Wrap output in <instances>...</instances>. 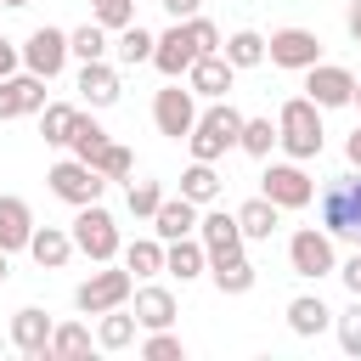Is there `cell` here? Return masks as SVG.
<instances>
[{
    "instance_id": "18",
    "label": "cell",
    "mask_w": 361,
    "mask_h": 361,
    "mask_svg": "<svg viewBox=\"0 0 361 361\" xmlns=\"http://www.w3.org/2000/svg\"><path fill=\"white\" fill-rule=\"evenodd\" d=\"M73 254H79V248H73V231H68V226H34V237H28V259H34L39 271H62Z\"/></svg>"
},
{
    "instance_id": "16",
    "label": "cell",
    "mask_w": 361,
    "mask_h": 361,
    "mask_svg": "<svg viewBox=\"0 0 361 361\" xmlns=\"http://www.w3.org/2000/svg\"><path fill=\"white\" fill-rule=\"evenodd\" d=\"M51 333H56V322H51L39 305H23V310L11 316V350H17V355H45V350H51Z\"/></svg>"
},
{
    "instance_id": "17",
    "label": "cell",
    "mask_w": 361,
    "mask_h": 361,
    "mask_svg": "<svg viewBox=\"0 0 361 361\" xmlns=\"http://www.w3.org/2000/svg\"><path fill=\"white\" fill-rule=\"evenodd\" d=\"M231 79H237V68L226 62V51H209V56H197V62L186 68V85H192L203 102H220V96L231 90Z\"/></svg>"
},
{
    "instance_id": "25",
    "label": "cell",
    "mask_w": 361,
    "mask_h": 361,
    "mask_svg": "<svg viewBox=\"0 0 361 361\" xmlns=\"http://www.w3.org/2000/svg\"><path fill=\"white\" fill-rule=\"evenodd\" d=\"M135 333H141V322H135V310H124V305L96 316V344H102V350H130Z\"/></svg>"
},
{
    "instance_id": "36",
    "label": "cell",
    "mask_w": 361,
    "mask_h": 361,
    "mask_svg": "<svg viewBox=\"0 0 361 361\" xmlns=\"http://www.w3.org/2000/svg\"><path fill=\"white\" fill-rule=\"evenodd\" d=\"M248 158H271V147H276V124L271 118H243V141H237Z\"/></svg>"
},
{
    "instance_id": "15",
    "label": "cell",
    "mask_w": 361,
    "mask_h": 361,
    "mask_svg": "<svg viewBox=\"0 0 361 361\" xmlns=\"http://www.w3.org/2000/svg\"><path fill=\"white\" fill-rule=\"evenodd\" d=\"M45 85L39 73H6L0 79V118H28V113H45Z\"/></svg>"
},
{
    "instance_id": "7",
    "label": "cell",
    "mask_w": 361,
    "mask_h": 361,
    "mask_svg": "<svg viewBox=\"0 0 361 361\" xmlns=\"http://www.w3.org/2000/svg\"><path fill=\"white\" fill-rule=\"evenodd\" d=\"M152 124H158V135L186 141V135H192V124H197V90H192V85H180V79H169V85L152 96Z\"/></svg>"
},
{
    "instance_id": "10",
    "label": "cell",
    "mask_w": 361,
    "mask_h": 361,
    "mask_svg": "<svg viewBox=\"0 0 361 361\" xmlns=\"http://www.w3.org/2000/svg\"><path fill=\"white\" fill-rule=\"evenodd\" d=\"M259 192H265L276 209H310L316 180L305 175V164H299V158H288V164H271V169L259 175Z\"/></svg>"
},
{
    "instance_id": "19",
    "label": "cell",
    "mask_w": 361,
    "mask_h": 361,
    "mask_svg": "<svg viewBox=\"0 0 361 361\" xmlns=\"http://www.w3.org/2000/svg\"><path fill=\"white\" fill-rule=\"evenodd\" d=\"M28 237H34V209L17 197V192H0V248L6 254H28Z\"/></svg>"
},
{
    "instance_id": "34",
    "label": "cell",
    "mask_w": 361,
    "mask_h": 361,
    "mask_svg": "<svg viewBox=\"0 0 361 361\" xmlns=\"http://www.w3.org/2000/svg\"><path fill=\"white\" fill-rule=\"evenodd\" d=\"M124 265H130L135 276H158V271H164V237H135V243L124 248Z\"/></svg>"
},
{
    "instance_id": "33",
    "label": "cell",
    "mask_w": 361,
    "mask_h": 361,
    "mask_svg": "<svg viewBox=\"0 0 361 361\" xmlns=\"http://www.w3.org/2000/svg\"><path fill=\"white\" fill-rule=\"evenodd\" d=\"M107 147V130L96 124V107L90 113H79V124H73V141H68V152L73 158H85V164H96V152Z\"/></svg>"
},
{
    "instance_id": "1",
    "label": "cell",
    "mask_w": 361,
    "mask_h": 361,
    "mask_svg": "<svg viewBox=\"0 0 361 361\" xmlns=\"http://www.w3.org/2000/svg\"><path fill=\"white\" fill-rule=\"evenodd\" d=\"M276 147H282L288 158H299V164L322 158L327 130H322V107H316L310 96H288V102L276 107Z\"/></svg>"
},
{
    "instance_id": "48",
    "label": "cell",
    "mask_w": 361,
    "mask_h": 361,
    "mask_svg": "<svg viewBox=\"0 0 361 361\" xmlns=\"http://www.w3.org/2000/svg\"><path fill=\"white\" fill-rule=\"evenodd\" d=\"M0 6H11V11H17V6H34V0H0Z\"/></svg>"
},
{
    "instance_id": "46",
    "label": "cell",
    "mask_w": 361,
    "mask_h": 361,
    "mask_svg": "<svg viewBox=\"0 0 361 361\" xmlns=\"http://www.w3.org/2000/svg\"><path fill=\"white\" fill-rule=\"evenodd\" d=\"M344 28H350V39L361 45V0H350V11H344Z\"/></svg>"
},
{
    "instance_id": "50",
    "label": "cell",
    "mask_w": 361,
    "mask_h": 361,
    "mask_svg": "<svg viewBox=\"0 0 361 361\" xmlns=\"http://www.w3.org/2000/svg\"><path fill=\"white\" fill-rule=\"evenodd\" d=\"M350 107H361V79H355V102H350Z\"/></svg>"
},
{
    "instance_id": "20",
    "label": "cell",
    "mask_w": 361,
    "mask_h": 361,
    "mask_svg": "<svg viewBox=\"0 0 361 361\" xmlns=\"http://www.w3.org/2000/svg\"><path fill=\"white\" fill-rule=\"evenodd\" d=\"M164 271H169V276H180V282H197V276L209 271V248H203V237L192 231V237L164 243Z\"/></svg>"
},
{
    "instance_id": "41",
    "label": "cell",
    "mask_w": 361,
    "mask_h": 361,
    "mask_svg": "<svg viewBox=\"0 0 361 361\" xmlns=\"http://www.w3.org/2000/svg\"><path fill=\"white\" fill-rule=\"evenodd\" d=\"M90 11H96V23H102L107 34H118V28L135 23V0H102V6H90Z\"/></svg>"
},
{
    "instance_id": "22",
    "label": "cell",
    "mask_w": 361,
    "mask_h": 361,
    "mask_svg": "<svg viewBox=\"0 0 361 361\" xmlns=\"http://www.w3.org/2000/svg\"><path fill=\"white\" fill-rule=\"evenodd\" d=\"M79 96H85V107H113L118 102V68H107V56L79 62Z\"/></svg>"
},
{
    "instance_id": "2",
    "label": "cell",
    "mask_w": 361,
    "mask_h": 361,
    "mask_svg": "<svg viewBox=\"0 0 361 361\" xmlns=\"http://www.w3.org/2000/svg\"><path fill=\"white\" fill-rule=\"evenodd\" d=\"M316 220H322V231H333V243H355L361 248V169L355 164H350V175L322 186Z\"/></svg>"
},
{
    "instance_id": "3",
    "label": "cell",
    "mask_w": 361,
    "mask_h": 361,
    "mask_svg": "<svg viewBox=\"0 0 361 361\" xmlns=\"http://www.w3.org/2000/svg\"><path fill=\"white\" fill-rule=\"evenodd\" d=\"M243 141V113L220 96V102H209L203 113H197V124H192V135H186V147H192V158H203V164H214V158H226L231 147Z\"/></svg>"
},
{
    "instance_id": "4",
    "label": "cell",
    "mask_w": 361,
    "mask_h": 361,
    "mask_svg": "<svg viewBox=\"0 0 361 361\" xmlns=\"http://www.w3.org/2000/svg\"><path fill=\"white\" fill-rule=\"evenodd\" d=\"M73 248L85 254V259H96V265H107V259H118L124 254V237H118V220H113V209H102V197L96 203H85V209H73Z\"/></svg>"
},
{
    "instance_id": "11",
    "label": "cell",
    "mask_w": 361,
    "mask_h": 361,
    "mask_svg": "<svg viewBox=\"0 0 361 361\" xmlns=\"http://www.w3.org/2000/svg\"><path fill=\"white\" fill-rule=\"evenodd\" d=\"M265 56H271V68L305 73V68H316V62H322V39H316L310 28H276V34L265 39Z\"/></svg>"
},
{
    "instance_id": "47",
    "label": "cell",
    "mask_w": 361,
    "mask_h": 361,
    "mask_svg": "<svg viewBox=\"0 0 361 361\" xmlns=\"http://www.w3.org/2000/svg\"><path fill=\"white\" fill-rule=\"evenodd\" d=\"M344 158H350V164H355V169H361V124H355V130H350V141H344Z\"/></svg>"
},
{
    "instance_id": "21",
    "label": "cell",
    "mask_w": 361,
    "mask_h": 361,
    "mask_svg": "<svg viewBox=\"0 0 361 361\" xmlns=\"http://www.w3.org/2000/svg\"><path fill=\"white\" fill-rule=\"evenodd\" d=\"M197 203L192 197H164L158 203V214H152V237H164V243H175V237H192L197 231Z\"/></svg>"
},
{
    "instance_id": "32",
    "label": "cell",
    "mask_w": 361,
    "mask_h": 361,
    "mask_svg": "<svg viewBox=\"0 0 361 361\" xmlns=\"http://www.w3.org/2000/svg\"><path fill=\"white\" fill-rule=\"evenodd\" d=\"M220 51H226V62H231L237 73H243V68H259V62H265V34H254V28H237V34H231Z\"/></svg>"
},
{
    "instance_id": "35",
    "label": "cell",
    "mask_w": 361,
    "mask_h": 361,
    "mask_svg": "<svg viewBox=\"0 0 361 361\" xmlns=\"http://www.w3.org/2000/svg\"><path fill=\"white\" fill-rule=\"evenodd\" d=\"M85 350H90V327H85V322H56V333H51V350H45V355L68 361V355H85Z\"/></svg>"
},
{
    "instance_id": "27",
    "label": "cell",
    "mask_w": 361,
    "mask_h": 361,
    "mask_svg": "<svg viewBox=\"0 0 361 361\" xmlns=\"http://www.w3.org/2000/svg\"><path fill=\"white\" fill-rule=\"evenodd\" d=\"M79 113H85V107H73V102H45V113H39V135H45V147H68Z\"/></svg>"
},
{
    "instance_id": "29",
    "label": "cell",
    "mask_w": 361,
    "mask_h": 361,
    "mask_svg": "<svg viewBox=\"0 0 361 361\" xmlns=\"http://www.w3.org/2000/svg\"><path fill=\"white\" fill-rule=\"evenodd\" d=\"M209 276H214V288H220V293H231V299H237V293H248V288L259 282V271L248 265V254H237V259H214V265H209Z\"/></svg>"
},
{
    "instance_id": "28",
    "label": "cell",
    "mask_w": 361,
    "mask_h": 361,
    "mask_svg": "<svg viewBox=\"0 0 361 361\" xmlns=\"http://www.w3.org/2000/svg\"><path fill=\"white\" fill-rule=\"evenodd\" d=\"M180 197H192L197 209H203V203H214V197H220V169H214V164H203V158H192V164L180 169Z\"/></svg>"
},
{
    "instance_id": "37",
    "label": "cell",
    "mask_w": 361,
    "mask_h": 361,
    "mask_svg": "<svg viewBox=\"0 0 361 361\" xmlns=\"http://www.w3.org/2000/svg\"><path fill=\"white\" fill-rule=\"evenodd\" d=\"M96 169H102L107 180H130V175H135V158H130L124 141H107V147L96 152Z\"/></svg>"
},
{
    "instance_id": "12",
    "label": "cell",
    "mask_w": 361,
    "mask_h": 361,
    "mask_svg": "<svg viewBox=\"0 0 361 361\" xmlns=\"http://www.w3.org/2000/svg\"><path fill=\"white\" fill-rule=\"evenodd\" d=\"M305 96H310L322 113L350 107V102H355V73L338 68V62H316V68H305Z\"/></svg>"
},
{
    "instance_id": "49",
    "label": "cell",
    "mask_w": 361,
    "mask_h": 361,
    "mask_svg": "<svg viewBox=\"0 0 361 361\" xmlns=\"http://www.w3.org/2000/svg\"><path fill=\"white\" fill-rule=\"evenodd\" d=\"M6 259H11V254H6V248H0V282H6Z\"/></svg>"
},
{
    "instance_id": "23",
    "label": "cell",
    "mask_w": 361,
    "mask_h": 361,
    "mask_svg": "<svg viewBox=\"0 0 361 361\" xmlns=\"http://www.w3.org/2000/svg\"><path fill=\"white\" fill-rule=\"evenodd\" d=\"M175 293L169 288H158V282H147V288H135V322H141V333H152V327H175Z\"/></svg>"
},
{
    "instance_id": "24",
    "label": "cell",
    "mask_w": 361,
    "mask_h": 361,
    "mask_svg": "<svg viewBox=\"0 0 361 361\" xmlns=\"http://www.w3.org/2000/svg\"><path fill=\"white\" fill-rule=\"evenodd\" d=\"M288 327L299 338H316V333L333 327V310L322 305V293H299V299H288Z\"/></svg>"
},
{
    "instance_id": "6",
    "label": "cell",
    "mask_w": 361,
    "mask_h": 361,
    "mask_svg": "<svg viewBox=\"0 0 361 361\" xmlns=\"http://www.w3.org/2000/svg\"><path fill=\"white\" fill-rule=\"evenodd\" d=\"M288 265H293V276H310V282L338 276V248H333V231H322V226H299V231L288 237Z\"/></svg>"
},
{
    "instance_id": "8",
    "label": "cell",
    "mask_w": 361,
    "mask_h": 361,
    "mask_svg": "<svg viewBox=\"0 0 361 361\" xmlns=\"http://www.w3.org/2000/svg\"><path fill=\"white\" fill-rule=\"evenodd\" d=\"M45 180H51V197H62V203H73V209L96 203L102 186H107V175H102L96 164H85V158H62V164H51Z\"/></svg>"
},
{
    "instance_id": "14",
    "label": "cell",
    "mask_w": 361,
    "mask_h": 361,
    "mask_svg": "<svg viewBox=\"0 0 361 361\" xmlns=\"http://www.w3.org/2000/svg\"><path fill=\"white\" fill-rule=\"evenodd\" d=\"M197 237H203V248H209V265L214 259H237L243 254V226H237V209H209L203 220H197Z\"/></svg>"
},
{
    "instance_id": "39",
    "label": "cell",
    "mask_w": 361,
    "mask_h": 361,
    "mask_svg": "<svg viewBox=\"0 0 361 361\" xmlns=\"http://www.w3.org/2000/svg\"><path fill=\"white\" fill-rule=\"evenodd\" d=\"M141 355H147V361H180V355H186V344H180L169 327H152V333L141 338Z\"/></svg>"
},
{
    "instance_id": "44",
    "label": "cell",
    "mask_w": 361,
    "mask_h": 361,
    "mask_svg": "<svg viewBox=\"0 0 361 361\" xmlns=\"http://www.w3.org/2000/svg\"><path fill=\"white\" fill-rule=\"evenodd\" d=\"M17 68H23V45H11V39L0 34V79H6V73H17Z\"/></svg>"
},
{
    "instance_id": "43",
    "label": "cell",
    "mask_w": 361,
    "mask_h": 361,
    "mask_svg": "<svg viewBox=\"0 0 361 361\" xmlns=\"http://www.w3.org/2000/svg\"><path fill=\"white\" fill-rule=\"evenodd\" d=\"M164 11H169V23H186V17H197L203 11V0H158Z\"/></svg>"
},
{
    "instance_id": "51",
    "label": "cell",
    "mask_w": 361,
    "mask_h": 361,
    "mask_svg": "<svg viewBox=\"0 0 361 361\" xmlns=\"http://www.w3.org/2000/svg\"><path fill=\"white\" fill-rule=\"evenodd\" d=\"M90 6H102V0H90Z\"/></svg>"
},
{
    "instance_id": "9",
    "label": "cell",
    "mask_w": 361,
    "mask_h": 361,
    "mask_svg": "<svg viewBox=\"0 0 361 361\" xmlns=\"http://www.w3.org/2000/svg\"><path fill=\"white\" fill-rule=\"evenodd\" d=\"M68 56H73V45H68V28H51V23H39V28L23 39V68H28V73H39V79H56V73L68 68Z\"/></svg>"
},
{
    "instance_id": "42",
    "label": "cell",
    "mask_w": 361,
    "mask_h": 361,
    "mask_svg": "<svg viewBox=\"0 0 361 361\" xmlns=\"http://www.w3.org/2000/svg\"><path fill=\"white\" fill-rule=\"evenodd\" d=\"M186 28H192V39H197V51H203V56L226 45V34H220V28H214V23L203 17V11H197V17H186Z\"/></svg>"
},
{
    "instance_id": "31",
    "label": "cell",
    "mask_w": 361,
    "mask_h": 361,
    "mask_svg": "<svg viewBox=\"0 0 361 361\" xmlns=\"http://www.w3.org/2000/svg\"><path fill=\"white\" fill-rule=\"evenodd\" d=\"M113 51H118V62H124V68H135V62H152V51H158V34H147L141 23H130V28H118V34H113Z\"/></svg>"
},
{
    "instance_id": "30",
    "label": "cell",
    "mask_w": 361,
    "mask_h": 361,
    "mask_svg": "<svg viewBox=\"0 0 361 361\" xmlns=\"http://www.w3.org/2000/svg\"><path fill=\"white\" fill-rule=\"evenodd\" d=\"M68 45H73V56L79 62H102L107 51H113V34L90 17V23H79V28H68Z\"/></svg>"
},
{
    "instance_id": "38",
    "label": "cell",
    "mask_w": 361,
    "mask_h": 361,
    "mask_svg": "<svg viewBox=\"0 0 361 361\" xmlns=\"http://www.w3.org/2000/svg\"><path fill=\"white\" fill-rule=\"evenodd\" d=\"M124 203H130L135 220H152L158 203H164V186H158V180H130V197H124Z\"/></svg>"
},
{
    "instance_id": "5",
    "label": "cell",
    "mask_w": 361,
    "mask_h": 361,
    "mask_svg": "<svg viewBox=\"0 0 361 361\" xmlns=\"http://www.w3.org/2000/svg\"><path fill=\"white\" fill-rule=\"evenodd\" d=\"M130 299H135V271H130V265H113V259L73 288V310H79V316H102V310H118V305H130Z\"/></svg>"
},
{
    "instance_id": "26",
    "label": "cell",
    "mask_w": 361,
    "mask_h": 361,
    "mask_svg": "<svg viewBox=\"0 0 361 361\" xmlns=\"http://www.w3.org/2000/svg\"><path fill=\"white\" fill-rule=\"evenodd\" d=\"M276 220H282V209H276L265 192H259V197H248V203L237 209V226H243V237H254V243H271Z\"/></svg>"
},
{
    "instance_id": "45",
    "label": "cell",
    "mask_w": 361,
    "mask_h": 361,
    "mask_svg": "<svg viewBox=\"0 0 361 361\" xmlns=\"http://www.w3.org/2000/svg\"><path fill=\"white\" fill-rule=\"evenodd\" d=\"M338 276H344V288H350V293H361V248H355V254L338 265Z\"/></svg>"
},
{
    "instance_id": "13",
    "label": "cell",
    "mask_w": 361,
    "mask_h": 361,
    "mask_svg": "<svg viewBox=\"0 0 361 361\" xmlns=\"http://www.w3.org/2000/svg\"><path fill=\"white\" fill-rule=\"evenodd\" d=\"M203 51H197V39H192V28L186 23H169L164 34H158V51H152V68L164 73V79H186V68L197 62Z\"/></svg>"
},
{
    "instance_id": "40",
    "label": "cell",
    "mask_w": 361,
    "mask_h": 361,
    "mask_svg": "<svg viewBox=\"0 0 361 361\" xmlns=\"http://www.w3.org/2000/svg\"><path fill=\"white\" fill-rule=\"evenodd\" d=\"M333 327H338L344 355H361V293H350V310H344V316H333Z\"/></svg>"
}]
</instances>
